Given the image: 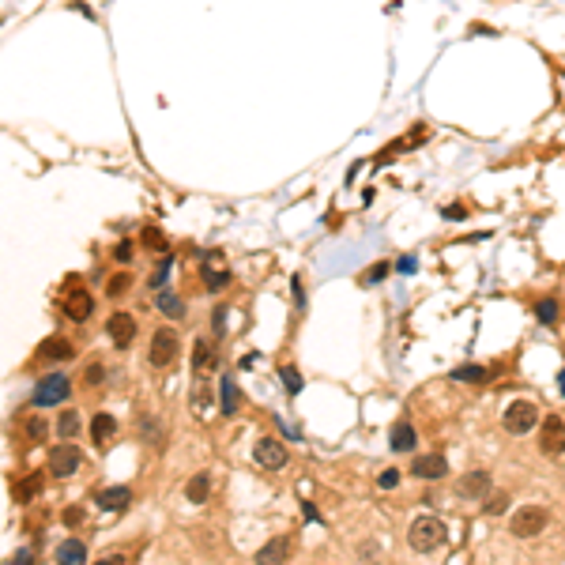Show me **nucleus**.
I'll return each mask as SVG.
<instances>
[{"label": "nucleus", "instance_id": "a878e982", "mask_svg": "<svg viewBox=\"0 0 565 565\" xmlns=\"http://www.w3.org/2000/svg\"><path fill=\"white\" fill-rule=\"evenodd\" d=\"M57 433H60L64 441H72V437H76V433H79V415H76V411H60V418H57Z\"/></svg>", "mask_w": 565, "mask_h": 565}, {"label": "nucleus", "instance_id": "6e6552de", "mask_svg": "<svg viewBox=\"0 0 565 565\" xmlns=\"http://www.w3.org/2000/svg\"><path fill=\"white\" fill-rule=\"evenodd\" d=\"M106 332H109V339H114V347H132L136 343V317L132 313H114V317L106 320Z\"/></svg>", "mask_w": 565, "mask_h": 565}, {"label": "nucleus", "instance_id": "1a4fd4ad", "mask_svg": "<svg viewBox=\"0 0 565 565\" xmlns=\"http://www.w3.org/2000/svg\"><path fill=\"white\" fill-rule=\"evenodd\" d=\"M253 460H257L264 471H279V468H287V449H282L275 437H264V441H257Z\"/></svg>", "mask_w": 565, "mask_h": 565}, {"label": "nucleus", "instance_id": "7c9ffc66", "mask_svg": "<svg viewBox=\"0 0 565 565\" xmlns=\"http://www.w3.org/2000/svg\"><path fill=\"white\" fill-rule=\"evenodd\" d=\"M144 245L158 249V253H170V249H166V241H163V234H158L155 226H147V230H144Z\"/></svg>", "mask_w": 565, "mask_h": 565}, {"label": "nucleus", "instance_id": "473e14b6", "mask_svg": "<svg viewBox=\"0 0 565 565\" xmlns=\"http://www.w3.org/2000/svg\"><path fill=\"white\" fill-rule=\"evenodd\" d=\"M505 505H509V498H505V493H498V498L486 501V512H493V517H498V512H505Z\"/></svg>", "mask_w": 565, "mask_h": 565}, {"label": "nucleus", "instance_id": "79ce46f5", "mask_svg": "<svg viewBox=\"0 0 565 565\" xmlns=\"http://www.w3.org/2000/svg\"><path fill=\"white\" fill-rule=\"evenodd\" d=\"M558 385H561V392H565V369L558 373Z\"/></svg>", "mask_w": 565, "mask_h": 565}, {"label": "nucleus", "instance_id": "cd10ccee", "mask_svg": "<svg viewBox=\"0 0 565 565\" xmlns=\"http://www.w3.org/2000/svg\"><path fill=\"white\" fill-rule=\"evenodd\" d=\"M219 400H223L219 407H223L226 415H234V411H238V388H234V381H223V388H219Z\"/></svg>", "mask_w": 565, "mask_h": 565}, {"label": "nucleus", "instance_id": "a19ab883", "mask_svg": "<svg viewBox=\"0 0 565 565\" xmlns=\"http://www.w3.org/2000/svg\"><path fill=\"white\" fill-rule=\"evenodd\" d=\"M12 565H30V550H19V558Z\"/></svg>", "mask_w": 565, "mask_h": 565}, {"label": "nucleus", "instance_id": "4468645a", "mask_svg": "<svg viewBox=\"0 0 565 565\" xmlns=\"http://www.w3.org/2000/svg\"><path fill=\"white\" fill-rule=\"evenodd\" d=\"M411 475L415 479H445L449 463H445V456H418L415 463H411Z\"/></svg>", "mask_w": 565, "mask_h": 565}, {"label": "nucleus", "instance_id": "72a5a7b5", "mask_svg": "<svg viewBox=\"0 0 565 565\" xmlns=\"http://www.w3.org/2000/svg\"><path fill=\"white\" fill-rule=\"evenodd\" d=\"M114 257L121 260V264H128V260H132V241H121V245L114 249Z\"/></svg>", "mask_w": 565, "mask_h": 565}, {"label": "nucleus", "instance_id": "9d476101", "mask_svg": "<svg viewBox=\"0 0 565 565\" xmlns=\"http://www.w3.org/2000/svg\"><path fill=\"white\" fill-rule=\"evenodd\" d=\"M456 493L463 501H482L490 493V475L486 471H468V475L456 482Z\"/></svg>", "mask_w": 565, "mask_h": 565}, {"label": "nucleus", "instance_id": "423d86ee", "mask_svg": "<svg viewBox=\"0 0 565 565\" xmlns=\"http://www.w3.org/2000/svg\"><path fill=\"white\" fill-rule=\"evenodd\" d=\"M68 392H72V381H68L64 373H49L42 385L34 388V403H38V407H49V403H64Z\"/></svg>", "mask_w": 565, "mask_h": 565}, {"label": "nucleus", "instance_id": "393cba45", "mask_svg": "<svg viewBox=\"0 0 565 565\" xmlns=\"http://www.w3.org/2000/svg\"><path fill=\"white\" fill-rule=\"evenodd\" d=\"M558 313H561V306H558L554 298L536 301V317H539V325H558Z\"/></svg>", "mask_w": 565, "mask_h": 565}, {"label": "nucleus", "instance_id": "f8f14e48", "mask_svg": "<svg viewBox=\"0 0 565 565\" xmlns=\"http://www.w3.org/2000/svg\"><path fill=\"white\" fill-rule=\"evenodd\" d=\"M219 366V350H215V343L211 339H196L193 343V373L196 377H207L211 369Z\"/></svg>", "mask_w": 565, "mask_h": 565}, {"label": "nucleus", "instance_id": "bb28decb", "mask_svg": "<svg viewBox=\"0 0 565 565\" xmlns=\"http://www.w3.org/2000/svg\"><path fill=\"white\" fill-rule=\"evenodd\" d=\"M23 433H27L30 445H38V441L46 437V418H42V415H27V418H23Z\"/></svg>", "mask_w": 565, "mask_h": 565}, {"label": "nucleus", "instance_id": "4c0bfd02", "mask_svg": "<svg viewBox=\"0 0 565 565\" xmlns=\"http://www.w3.org/2000/svg\"><path fill=\"white\" fill-rule=\"evenodd\" d=\"M211 325H215V332L226 328V309H215V317H211Z\"/></svg>", "mask_w": 565, "mask_h": 565}, {"label": "nucleus", "instance_id": "e433bc0d", "mask_svg": "<svg viewBox=\"0 0 565 565\" xmlns=\"http://www.w3.org/2000/svg\"><path fill=\"white\" fill-rule=\"evenodd\" d=\"M396 482H400V475H396V471H381V486H385V490H392V486H396Z\"/></svg>", "mask_w": 565, "mask_h": 565}, {"label": "nucleus", "instance_id": "ddd939ff", "mask_svg": "<svg viewBox=\"0 0 565 565\" xmlns=\"http://www.w3.org/2000/svg\"><path fill=\"white\" fill-rule=\"evenodd\" d=\"M287 558H290V539L287 536L268 539L264 547L257 550V565H287Z\"/></svg>", "mask_w": 565, "mask_h": 565}, {"label": "nucleus", "instance_id": "39448f33", "mask_svg": "<svg viewBox=\"0 0 565 565\" xmlns=\"http://www.w3.org/2000/svg\"><path fill=\"white\" fill-rule=\"evenodd\" d=\"M177 347H181L177 332H174V328H158L155 336H151V366H158V369L174 366Z\"/></svg>", "mask_w": 565, "mask_h": 565}, {"label": "nucleus", "instance_id": "7ed1b4c3", "mask_svg": "<svg viewBox=\"0 0 565 565\" xmlns=\"http://www.w3.org/2000/svg\"><path fill=\"white\" fill-rule=\"evenodd\" d=\"M550 524V517H547V509H539V505H524V509H517L512 512V536L517 539H536L543 528Z\"/></svg>", "mask_w": 565, "mask_h": 565}, {"label": "nucleus", "instance_id": "b1692460", "mask_svg": "<svg viewBox=\"0 0 565 565\" xmlns=\"http://www.w3.org/2000/svg\"><path fill=\"white\" fill-rule=\"evenodd\" d=\"M207 490H211V479L207 475H193V479H189V486H185V498L200 505V501H207Z\"/></svg>", "mask_w": 565, "mask_h": 565}, {"label": "nucleus", "instance_id": "c85d7f7f", "mask_svg": "<svg viewBox=\"0 0 565 565\" xmlns=\"http://www.w3.org/2000/svg\"><path fill=\"white\" fill-rule=\"evenodd\" d=\"M279 373H282V385H287V392H290V396H298V392H301V377H298V369H294V366H282Z\"/></svg>", "mask_w": 565, "mask_h": 565}, {"label": "nucleus", "instance_id": "4be33fe9", "mask_svg": "<svg viewBox=\"0 0 565 565\" xmlns=\"http://www.w3.org/2000/svg\"><path fill=\"white\" fill-rule=\"evenodd\" d=\"M158 309H163L166 317H174V320L185 317V301H181L174 290H158Z\"/></svg>", "mask_w": 565, "mask_h": 565}, {"label": "nucleus", "instance_id": "9b49d317", "mask_svg": "<svg viewBox=\"0 0 565 565\" xmlns=\"http://www.w3.org/2000/svg\"><path fill=\"white\" fill-rule=\"evenodd\" d=\"M219 253H204V264H200V275H204V287L211 290V294H219V290L230 282V271L226 268H219Z\"/></svg>", "mask_w": 565, "mask_h": 565}, {"label": "nucleus", "instance_id": "f257e3e1", "mask_svg": "<svg viewBox=\"0 0 565 565\" xmlns=\"http://www.w3.org/2000/svg\"><path fill=\"white\" fill-rule=\"evenodd\" d=\"M445 524H441V517H418L415 524H411V531H407V539H411V547H415L418 554H430V550H437L441 543H445Z\"/></svg>", "mask_w": 565, "mask_h": 565}, {"label": "nucleus", "instance_id": "a211bd4d", "mask_svg": "<svg viewBox=\"0 0 565 565\" xmlns=\"http://www.w3.org/2000/svg\"><path fill=\"white\" fill-rule=\"evenodd\" d=\"M57 565H87V547L79 539H64L57 547Z\"/></svg>", "mask_w": 565, "mask_h": 565}, {"label": "nucleus", "instance_id": "58836bf2", "mask_svg": "<svg viewBox=\"0 0 565 565\" xmlns=\"http://www.w3.org/2000/svg\"><path fill=\"white\" fill-rule=\"evenodd\" d=\"M95 565H125V558H121V554H106V558L95 561Z\"/></svg>", "mask_w": 565, "mask_h": 565}, {"label": "nucleus", "instance_id": "2eb2a0df", "mask_svg": "<svg viewBox=\"0 0 565 565\" xmlns=\"http://www.w3.org/2000/svg\"><path fill=\"white\" fill-rule=\"evenodd\" d=\"M117 433V418L106 415V411H98L95 418H90V441H95L98 449H106V441H114Z\"/></svg>", "mask_w": 565, "mask_h": 565}, {"label": "nucleus", "instance_id": "412c9836", "mask_svg": "<svg viewBox=\"0 0 565 565\" xmlns=\"http://www.w3.org/2000/svg\"><path fill=\"white\" fill-rule=\"evenodd\" d=\"M38 486H42V475H27V479H19L12 486V498L19 501V505H27V501H34Z\"/></svg>", "mask_w": 565, "mask_h": 565}, {"label": "nucleus", "instance_id": "0eeeda50", "mask_svg": "<svg viewBox=\"0 0 565 565\" xmlns=\"http://www.w3.org/2000/svg\"><path fill=\"white\" fill-rule=\"evenodd\" d=\"M539 449H543V456H561V452H565V422L558 415H547V418H543Z\"/></svg>", "mask_w": 565, "mask_h": 565}, {"label": "nucleus", "instance_id": "f704fd0d", "mask_svg": "<svg viewBox=\"0 0 565 565\" xmlns=\"http://www.w3.org/2000/svg\"><path fill=\"white\" fill-rule=\"evenodd\" d=\"M64 524H68V528H76V524H83V509H79V505L64 509Z\"/></svg>", "mask_w": 565, "mask_h": 565}, {"label": "nucleus", "instance_id": "2f4dec72", "mask_svg": "<svg viewBox=\"0 0 565 565\" xmlns=\"http://www.w3.org/2000/svg\"><path fill=\"white\" fill-rule=\"evenodd\" d=\"M102 377H106V369L102 366H98V362H90V366H87V385H102Z\"/></svg>", "mask_w": 565, "mask_h": 565}, {"label": "nucleus", "instance_id": "20e7f679", "mask_svg": "<svg viewBox=\"0 0 565 565\" xmlns=\"http://www.w3.org/2000/svg\"><path fill=\"white\" fill-rule=\"evenodd\" d=\"M79 463H83V452H79L72 441H64V445H53L49 449V475L57 479H68L79 471Z\"/></svg>", "mask_w": 565, "mask_h": 565}, {"label": "nucleus", "instance_id": "aec40b11", "mask_svg": "<svg viewBox=\"0 0 565 565\" xmlns=\"http://www.w3.org/2000/svg\"><path fill=\"white\" fill-rule=\"evenodd\" d=\"M38 355L49 358V362H68V358L76 355V350H72V343H68V339L53 336V339H46V343H42V350H38Z\"/></svg>", "mask_w": 565, "mask_h": 565}, {"label": "nucleus", "instance_id": "f03ea898", "mask_svg": "<svg viewBox=\"0 0 565 565\" xmlns=\"http://www.w3.org/2000/svg\"><path fill=\"white\" fill-rule=\"evenodd\" d=\"M539 422V407L531 400H512L505 407V415H501V426H505L509 433H517V437H524V433H531Z\"/></svg>", "mask_w": 565, "mask_h": 565}, {"label": "nucleus", "instance_id": "5701e85b", "mask_svg": "<svg viewBox=\"0 0 565 565\" xmlns=\"http://www.w3.org/2000/svg\"><path fill=\"white\" fill-rule=\"evenodd\" d=\"M452 377L456 381H463V385H482V381L490 377L482 366H475V362H468V366H460V369H452Z\"/></svg>", "mask_w": 565, "mask_h": 565}, {"label": "nucleus", "instance_id": "f3484780", "mask_svg": "<svg viewBox=\"0 0 565 565\" xmlns=\"http://www.w3.org/2000/svg\"><path fill=\"white\" fill-rule=\"evenodd\" d=\"M64 313L72 320H87L90 313H95V298L87 294V290H72V294H68V301H64Z\"/></svg>", "mask_w": 565, "mask_h": 565}, {"label": "nucleus", "instance_id": "dca6fc26", "mask_svg": "<svg viewBox=\"0 0 565 565\" xmlns=\"http://www.w3.org/2000/svg\"><path fill=\"white\" fill-rule=\"evenodd\" d=\"M95 501L102 509H109V512H121L128 505V501H132V493H128V486H106V490H98L95 493Z\"/></svg>", "mask_w": 565, "mask_h": 565}, {"label": "nucleus", "instance_id": "c9c22d12", "mask_svg": "<svg viewBox=\"0 0 565 565\" xmlns=\"http://www.w3.org/2000/svg\"><path fill=\"white\" fill-rule=\"evenodd\" d=\"M385 275H388V264H377V268H373V271H369V275L362 279V282H366V287H373V282H377V279H385Z\"/></svg>", "mask_w": 565, "mask_h": 565}, {"label": "nucleus", "instance_id": "6ab92c4d", "mask_svg": "<svg viewBox=\"0 0 565 565\" xmlns=\"http://www.w3.org/2000/svg\"><path fill=\"white\" fill-rule=\"evenodd\" d=\"M388 445H392V452H411L415 449V426L411 422H396L388 433Z\"/></svg>", "mask_w": 565, "mask_h": 565}, {"label": "nucleus", "instance_id": "c756f323", "mask_svg": "<svg viewBox=\"0 0 565 565\" xmlns=\"http://www.w3.org/2000/svg\"><path fill=\"white\" fill-rule=\"evenodd\" d=\"M128 282H132V279H128L125 275V271H121V275H114V279H109V298H121V294H128Z\"/></svg>", "mask_w": 565, "mask_h": 565}, {"label": "nucleus", "instance_id": "ea45409f", "mask_svg": "<svg viewBox=\"0 0 565 565\" xmlns=\"http://www.w3.org/2000/svg\"><path fill=\"white\" fill-rule=\"evenodd\" d=\"M415 268H418L415 257H403V260H400V271H415Z\"/></svg>", "mask_w": 565, "mask_h": 565}]
</instances>
